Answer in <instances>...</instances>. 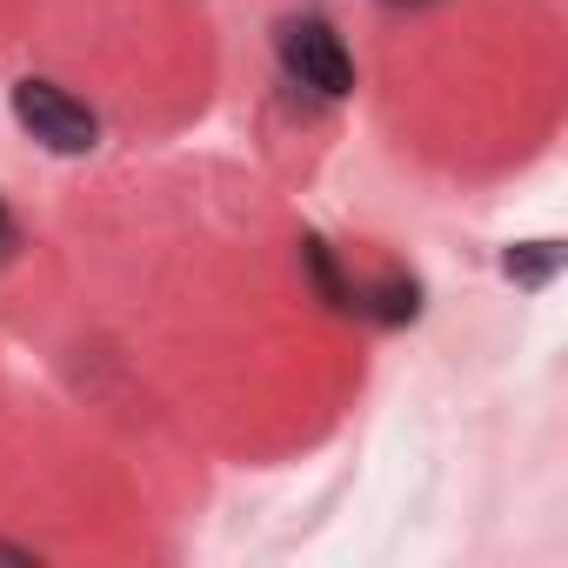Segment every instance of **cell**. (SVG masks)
I'll use <instances>...</instances> for the list:
<instances>
[{"mask_svg":"<svg viewBox=\"0 0 568 568\" xmlns=\"http://www.w3.org/2000/svg\"><path fill=\"white\" fill-rule=\"evenodd\" d=\"M274 61H281V74H288L302 94H315V101H348L355 94V54H348V41L322 14L274 21Z\"/></svg>","mask_w":568,"mask_h":568,"instance_id":"6da1fadb","label":"cell"},{"mask_svg":"<svg viewBox=\"0 0 568 568\" xmlns=\"http://www.w3.org/2000/svg\"><path fill=\"white\" fill-rule=\"evenodd\" d=\"M8 108H14L21 134L41 141L48 154H94V148H101V114H94L81 94H68L61 81H41V74L14 81Z\"/></svg>","mask_w":568,"mask_h":568,"instance_id":"7a4b0ae2","label":"cell"},{"mask_svg":"<svg viewBox=\"0 0 568 568\" xmlns=\"http://www.w3.org/2000/svg\"><path fill=\"white\" fill-rule=\"evenodd\" d=\"M302 274H308V288L328 315H362V281L348 274V261L322 234H302Z\"/></svg>","mask_w":568,"mask_h":568,"instance_id":"3957f363","label":"cell"},{"mask_svg":"<svg viewBox=\"0 0 568 568\" xmlns=\"http://www.w3.org/2000/svg\"><path fill=\"white\" fill-rule=\"evenodd\" d=\"M422 308H428L422 274H402V267H388L382 281H362V322L408 328V322H422Z\"/></svg>","mask_w":568,"mask_h":568,"instance_id":"277c9868","label":"cell"},{"mask_svg":"<svg viewBox=\"0 0 568 568\" xmlns=\"http://www.w3.org/2000/svg\"><path fill=\"white\" fill-rule=\"evenodd\" d=\"M561 261H568V247L561 241H508L501 247V274L515 281V288H548V281L561 274Z\"/></svg>","mask_w":568,"mask_h":568,"instance_id":"5b68a950","label":"cell"},{"mask_svg":"<svg viewBox=\"0 0 568 568\" xmlns=\"http://www.w3.org/2000/svg\"><path fill=\"white\" fill-rule=\"evenodd\" d=\"M0 561H8V568H34L41 555H34L28 541H0Z\"/></svg>","mask_w":568,"mask_h":568,"instance_id":"8992f818","label":"cell"},{"mask_svg":"<svg viewBox=\"0 0 568 568\" xmlns=\"http://www.w3.org/2000/svg\"><path fill=\"white\" fill-rule=\"evenodd\" d=\"M21 247V227H14V214H8V201H0V261H8Z\"/></svg>","mask_w":568,"mask_h":568,"instance_id":"52a82bcc","label":"cell"}]
</instances>
